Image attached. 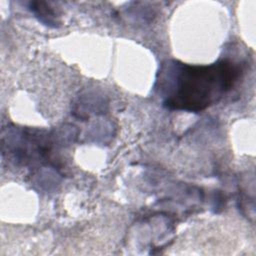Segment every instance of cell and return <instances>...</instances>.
Listing matches in <instances>:
<instances>
[{
  "mask_svg": "<svg viewBox=\"0 0 256 256\" xmlns=\"http://www.w3.org/2000/svg\"><path fill=\"white\" fill-rule=\"evenodd\" d=\"M241 74L240 64L229 59L209 65H189L169 60L161 65L155 89L166 108L200 112L227 94Z\"/></svg>",
  "mask_w": 256,
  "mask_h": 256,
  "instance_id": "6da1fadb",
  "label": "cell"
}]
</instances>
